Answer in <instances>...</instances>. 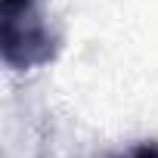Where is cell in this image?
<instances>
[{
	"mask_svg": "<svg viewBox=\"0 0 158 158\" xmlns=\"http://www.w3.org/2000/svg\"><path fill=\"white\" fill-rule=\"evenodd\" d=\"M59 31L44 0H0V56L10 71H34L59 56Z\"/></svg>",
	"mask_w": 158,
	"mask_h": 158,
	"instance_id": "6da1fadb",
	"label": "cell"
},
{
	"mask_svg": "<svg viewBox=\"0 0 158 158\" xmlns=\"http://www.w3.org/2000/svg\"><path fill=\"white\" fill-rule=\"evenodd\" d=\"M106 158H158V139H139L121 152H112Z\"/></svg>",
	"mask_w": 158,
	"mask_h": 158,
	"instance_id": "7a4b0ae2",
	"label": "cell"
}]
</instances>
